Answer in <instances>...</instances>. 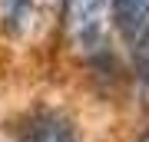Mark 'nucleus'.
<instances>
[{
	"mask_svg": "<svg viewBox=\"0 0 149 142\" xmlns=\"http://www.w3.org/2000/svg\"><path fill=\"white\" fill-rule=\"evenodd\" d=\"M106 0H66L63 7V33L70 40V46L90 53L96 46H103L106 37Z\"/></svg>",
	"mask_w": 149,
	"mask_h": 142,
	"instance_id": "obj_1",
	"label": "nucleus"
},
{
	"mask_svg": "<svg viewBox=\"0 0 149 142\" xmlns=\"http://www.w3.org/2000/svg\"><path fill=\"white\" fill-rule=\"evenodd\" d=\"M136 142H149V122H146V129L139 132V139H136Z\"/></svg>",
	"mask_w": 149,
	"mask_h": 142,
	"instance_id": "obj_4",
	"label": "nucleus"
},
{
	"mask_svg": "<svg viewBox=\"0 0 149 142\" xmlns=\"http://www.w3.org/2000/svg\"><path fill=\"white\" fill-rule=\"evenodd\" d=\"M13 142H80V129L70 112L56 106H37L20 119Z\"/></svg>",
	"mask_w": 149,
	"mask_h": 142,
	"instance_id": "obj_2",
	"label": "nucleus"
},
{
	"mask_svg": "<svg viewBox=\"0 0 149 142\" xmlns=\"http://www.w3.org/2000/svg\"><path fill=\"white\" fill-rule=\"evenodd\" d=\"M106 13L129 46L149 43V0H106Z\"/></svg>",
	"mask_w": 149,
	"mask_h": 142,
	"instance_id": "obj_3",
	"label": "nucleus"
}]
</instances>
